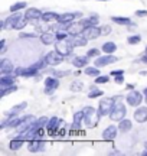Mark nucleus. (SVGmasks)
<instances>
[{"label":"nucleus","instance_id":"8fccbe9b","mask_svg":"<svg viewBox=\"0 0 147 156\" xmlns=\"http://www.w3.org/2000/svg\"><path fill=\"white\" fill-rule=\"evenodd\" d=\"M5 48H6V41H5V39H2V41H0V51L5 52Z\"/></svg>","mask_w":147,"mask_h":156},{"label":"nucleus","instance_id":"603ef678","mask_svg":"<svg viewBox=\"0 0 147 156\" xmlns=\"http://www.w3.org/2000/svg\"><path fill=\"white\" fill-rule=\"evenodd\" d=\"M140 61H141V62H144V64H147V55L144 54V55L141 57V59H140Z\"/></svg>","mask_w":147,"mask_h":156},{"label":"nucleus","instance_id":"f03ea898","mask_svg":"<svg viewBox=\"0 0 147 156\" xmlns=\"http://www.w3.org/2000/svg\"><path fill=\"white\" fill-rule=\"evenodd\" d=\"M125 113H127L125 106H124L121 101H115L114 106H112V110H111V113H110L108 116H110V119H111L112 121H121V120L125 117Z\"/></svg>","mask_w":147,"mask_h":156},{"label":"nucleus","instance_id":"f3484780","mask_svg":"<svg viewBox=\"0 0 147 156\" xmlns=\"http://www.w3.org/2000/svg\"><path fill=\"white\" fill-rule=\"evenodd\" d=\"M42 12L39 10V9H28L26 12H25V18L28 19V20H38V19H41L42 18Z\"/></svg>","mask_w":147,"mask_h":156},{"label":"nucleus","instance_id":"393cba45","mask_svg":"<svg viewBox=\"0 0 147 156\" xmlns=\"http://www.w3.org/2000/svg\"><path fill=\"white\" fill-rule=\"evenodd\" d=\"M79 22H81V25H82L84 28H88V26H97V25H98V16H97V15H92L91 18L84 19V20H79Z\"/></svg>","mask_w":147,"mask_h":156},{"label":"nucleus","instance_id":"3c124183","mask_svg":"<svg viewBox=\"0 0 147 156\" xmlns=\"http://www.w3.org/2000/svg\"><path fill=\"white\" fill-rule=\"evenodd\" d=\"M22 69H23V68H16V69H15V75H20V74H22Z\"/></svg>","mask_w":147,"mask_h":156},{"label":"nucleus","instance_id":"423d86ee","mask_svg":"<svg viewBox=\"0 0 147 156\" xmlns=\"http://www.w3.org/2000/svg\"><path fill=\"white\" fill-rule=\"evenodd\" d=\"M46 147V142L43 139H32L28 143V150L30 153H38V152H43Z\"/></svg>","mask_w":147,"mask_h":156},{"label":"nucleus","instance_id":"9b49d317","mask_svg":"<svg viewBox=\"0 0 147 156\" xmlns=\"http://www.w3.org/2000/svg\"><path fill=\"white\" fill-rule=\"evenodd\" d=\"M115 61H118L117 57H114V55H111V54H107V55H102V57H100V58L95 59V67L101 68V67H105V65L112 64V62H115Z\"/></svg>","mask_w":147,"mask_h":156},{"label":"nucleus","instance_id":"a18cd8bd","mask_svg":"<svg viewBox=\"0 0 147 156\" xmlns=\"http://www.w3.org/2000/svg\"><path fill=\"white\" fill-rule=\"evenodd\" d=\"M20 38H36V33H19Z\"/></svg>","mask_w":147,"mask_h":156},{"label":"nucleus","instance_id":"4468645a","mask_svg":"<svg viewBox=\"0 0 147 156\" xmlns=\"http://www.w3.org/2000/svg\"><path fill=\"white\" fill-rule=\"evenodd\" d=\"M118 127H115V126H108L104 131H102V139L104 140H114L115 139V136H117V133H118Z\"/></svg>","mask_w":147,"mask_h":156},{"label":"nucleus","instance_id":"4be33fe9","mask_svg":"<svg viewBox=\"0 0 147 156\" xmlns=\"http://www.w3.org/2000/svg\"><path fill=\"white\" fill-rule=\"evenodd\" d=\"M75 13H64V15H59L58 16V23H72L74 19H75Z\"/></svg>","mask_w":147,"mask_h":156},{"label":"nucleus","instance_id":"6e6d98bb","mask_svg":"<svg viewBox=\"0 0 147 156\" xmlns=\"http://www.w3.org/2000/svg\"><path fill=\"white\" fill-rule=\"evenodd\" d=\"M97 2H102V0H97ZM104 2H110V0H104Z\"/></svg>","mask_w":147,"mask_h":156},{"label":"nucleus","instance_id":"473e14b6","mask_svg":"<svg viewBox=\"0 0 147 156\" xmlns=\"http://www.w3.org/2000/svg\"><path fill=\"white\" fill-rule=\"evenodd\" d=\"M26 6H28V3H26V2H18V3H15V5H12V6H10V12H12V13L19 12V10L25 9Z\"/></svg>","mask_w":147,"mask_h":156},{"label":"nucleus","instance_id":"9d476101","mask_svg":"<svg viewBox=\"0 0 147 156\" xmlns=\"http://www.w3.org/2000/svg\"><path fill=\"white\" fill-rule=\"evenodd\" d=\"M59 87V81H58V78H55V77H46V80H45V93L46 94H54V91L56 90Z\"/></svg>","mask_w":147,"mask_h":156},{"label":"nucleus","instance_id":"cd10ccee","mask_svg":"<svg viewBox=\"0 0 147 156\" xmlns=\"http://www.w3.org/2000/svg\"><path fill=\"white\" fill-rule=\"evenodd\" d=\"M131 127H133V124H131V121H130L128 119H123V120L120 121V124H118V129H120L123 133L130 131V130H131Z\"/></svg>","mask_w":147,"mask_h":156},{"label":"nucleus","instance_id":"c9c22d12","mask_svg":"<svg viewBox=\"0 0 147 156\" xmlns=\"http://www.w3.org/2000/svg\"><path fill=\"white\" fill-rule=\"evenodd\" d=\"M26 23H28V19H26L25 16H22V18L19 19V22L15 25V28H13V29H16V31H20V29H23V28L26 26Z\"/></svg>","mask_w":147,"mask_h":156},{"label":"nucleus","instance_id":"72a5a7b5","mask_svg":"<svg viewBox=\"0 0 147 156\" xmlns=\"http://www.w3.org/2000/svg\"><path fill=\"white\" fill-rule=\"evenodd\" d=\"M102 94H104L102 90H100V88H97V87H91V91L88 93V97H89V98H97V97H101Z\"/></svg>","mask_w":147,"mask_h":156},{"label":"nucleus","instance_id":"6ab92c4d","mask_svg":"<svg viewBox=\"0 0 147 156\" xmlns=\"http://www.w3.org/2000/svg\"><path fill=\"white\" fill-rule=\"evenodd\" d=\"M22 123V119H19V117H16V116H10V119L9 120H6V121H3L2 123V129H5V127H18L19 124Z\"/></svg>","mask_w":147,"mask_h":156},{"label":"nucleus","instance_id":"dca6fc26","mask_svg":"<svg viewBox=\"0 0 147 156\" xmlns=\"http://www.w3.org/2000/svg\"><path fill=\"white\" fill-rule=\"evenodd\" d=\"M134 119L138 123H146L147 121V107H138L134 111Z\"/></svg>","mask_w":147,"mask_h":156},{"label":"nucleus","instance_id":"c03bdc74","mask_svg":"<svg viewBox=\"0 0 147 156\" xmlns=\"http://www.w3.org/2000/svg\"><path fill=\"white\" fill-rule=\"evenodd\" d=\"M98 54H100V51H98V49H95V48H92V49H89V51H88V54H87V55H88L89 58H92V57H97Z\"/></svg>","mask_w":147,"mask_h":156},{"label":"nucleus","instance_id":"39448f33","mask_svg":"<svg viewBox=\"0 0 147 156\" xmlns=\"http://www.w3.org/2000/svg\"><path fill=\"white\" fill-rule=\"evenodd\" d=\"M61 126H64V121L59 120L58 117L49 119V121H48V124H46V131H48V134L56 137V133H58V130H59Z\"/></svg>","mask_w":147,"mask_h":156},{"label":"nucleus","instance_id":"f257e3e1","mask_svg":"<svg viewBox=\"0 0 147 156\" xmlns=\"http://www.w3.org/2000/svg\"><path fill=\"white\" fill-rule=\"evenodd\" d=\"M82 110H84V116H85L84 117V123L87 124V127H91V129L95 127L98 124V121H100V117H101L100 113L94 107H89V106L84 107Z\"/></svg>","mask_w":147,"mask_h":156},{"label":"nucleus","instance_id":"6e6552de","mask_svg":"<svg viewBox=\"0 0 147 156\" xmlns=\"http://www.w3.org/2000/svg\"><path fill=\"white\" fill-rule=\"evenodd\" d=\"M45 61H46V64L48 65H51V67H55V65H59L62 61H64V57L55 49V51H51L49 54H46L45 55Z\"/></svg>","mask_w":147,"mask_h":156},{"label":"nucleus","instance_id":"a878e982","mask_svg":"<svg viewBox=\"0 0 147 156\" xmlns=\"http://www.w3.org/2000/svg\"><path fill=\"white\" fill-rule=\"evenodd\" d=\"M26 107H28V103H25V101H23V103H20V104H18V106H15V107H12V110H10V111H7L6 114H7L9 117H10V116H16V114H19L20 111H23Z\"/></svg>","mask_w":147,"mask_h":156},{"label":"nucleus","instance_id":"5fc2aeb1","mask_svg":"<svg viewBox=\"0 0 147 156\" xmlns=\"http://www.w3.org/2000/svg\"><path fill=\"white\" fill-rule=\"evenodd\" d=\"M143 94H144V95H146V97H147V87H146V88H144V90H143Z\"/></svg>","mask_w":147,"mask_h":156},{"label":"nucleus","instance_id":"412c9836","mask_svg":"<svg viewBox=\"0 0 147 156\" xmlns=\"http://www.w3.org/2000/svg\"><path fill=\"white\" fill-rule=\"evenodd\" d=\"M38 68L35 67V65H30V67H28V68H23L22 69V77H25V78H30V77H36L38 75Z\"/></svg>","mask_w":147,"mask_h":156},{"label":"nucleus","instance_id":"7c9ffc66","mask_svg":"<svg viewBox=\"0 0 147 156\" xmlns=\"http://www.w3.org/2000/svg\"><path fill=\"white\" fill-rule=\"evenodd\" d=\"M23 139H19V137H15V139H12L10 140V144H9V147H10V150H18V149H20L22 146H23Z\"/></svg>","mask_w":147,"mask_h":156},{"label":"nucleus","instance_id":"4c0bfd02","mask_svg":"<svg viewBox=\"0 0 147 156\" xmlns=\"http://www.w3.org/2000/svg\"><path fill=\"white\" fill-rule=\"evenodd\" d=\"M82 87H84V84H82L81 81H78V80H77V81H74V82L71 84V90H72V91H75V93H77V91H81V90H82Z\"/></svg>","mask_w":147,"mask_h":156},{"label":"nucleus","instance_id":"a211bd4d","mask_svg":"<svg viewBox=\"0 0 147 156\" xmlns=\"http://www.w3.org/2000/svg\"><path fill=\"white\" fill-rule=\"evenodd\" d=\"M84 31V26L81 25V22H72L71 26L68 28V35L71 36H75V35H81V32Z\"/></svg>","mask_w":147,"mask_h":156},{"label":"nucleus","instance_id":"a19ab883","mask_svg":"<svg viewBox=\"0 0 147 156\" xmlns=\"http://www.w3.org/2000/svg\"><path fill=\"white\" fill-rule=\"evenodd\" d=\"M110 33H111V26L105 25L101 28V35H110Z\"/></svg>","mask_w":147,"mask_h":156},{"label":"nucleus","instance_id":"2eb2a0df","mask_svg":"<svg viewBox=\"0 0 147 156\" xmlns=\"http://www.w3.org/2000/svg\"><path fill=\"white\" fill-rule=\"evenodd\" d=\"M22 18V15L20 13H18V12H15L12 16H9L3 23H2V28H15V25L19 22V19Z\"/></svg>","mask_w":147,"mask_h":156},{"label":"nucleus","instance_id":"09e8293b","mask_svg":"<svg viewBox=\"0 0 147 156\" xmlns=\"http://www.w3.org/2000/svg\"><path fill=\"white\" fill-rule=\"evenodd\" d=\"M135 16L144 18V16H147V10H137V12H135Z\"/></svg>","mask_w":147,"mask_h":156},{"label":"nucleus","instance_id":"2f4dec72","mask_svg":"<svg viewBox=\"0 0 147 156\" xmlns=\"http://www.w3.org/2000/svg\"><path fill=\"white\" fill-rule=\"evenodd\" d=\"M18 90V85H9V87H2V93H0V97H5V95H7V94H10V93H15Z\"/></svg>","mask_w":147,"mask_h":156},{"label":"nucleus","instance_id":"4d7b16f0","mask_svg":"<svg viewBox=\"0 0 147 156\" xmlns=\"http://www.w3.org/2000/svg\"><path fill=\"white\" fill-rule=\"evenodd\" d=\"M143 155H144V156H147V150H144V153H143Z\"/></svg>","mask_w":147,"mask_h":156},{"label":"nucleus","instance_id":"1a4fd4ad","mask_svg":"<svg viewBox=\"0 0 147 156\" xmlns=\"http://www.w3.org/2000/svg\"><path fill=\"white\" fill-rule=\"evenodd\" d=\"M82 35H84L87 39H89V41L97 39L98 36H101V28H97V26H88V28H84Z\"/></svg>","mask_w":147,"mask_h":156},{"label":"nucleus","instance_id":"b1692460","mask_svg":"<svg viewBox=\"0 0 147 156\" xmlns=\"http://www.w3.org/2000/svg\"><path fill=\"white\" fill-rule=\"evenodd\" d=\"M88 61H89V57H88V55H87V57H77V58H74L72 65L77 67V68L87 67V65H88Z\"/></svg>","mask_w":147,"mask_h":156},{"label":"nucleus","instance_id":"49530a36","mask_svg":"<svg viewBox=\"0 0 147 156\" xmlns=\"http://www.w3.org/2000/svg\"><path fill=\"white\" fill-rule=\"evenodd\" d=\"M111 75H112V77H117V75H124V71H123V69H114V71H111Z\"/></svg>","mask_w":147,"mask_h":156},{"label":"nucleus","instance_id":"f704fd0d","mask_svg":"<svg viewBox=\"0 0 147 156\" xmlns=\"http://www.w3.org/2000/svg\"><path fill=\"white\" fill-rule=\"evenodd\" d=\"M85 74L89 77H98L100 75V69L98 67H87L85 68Z\"/></svg>","mask_w":147,"mask_h":156},{"label":"nucleus","instance_id":"bb28decb","mask_svg":"<svg viewBox=\"0 0 147 156\" xmlns=\"http://www.w3.org/2000/svg\"><path fill=\"white\" fill-rule=\"evenodd\" d=\"M15 84V77L13 75H3L0 78V85L2 87H9V85H13Z\"/></svg>","mask_w":147,"mask_h":156},{"label":"nucleus","instance_id":"5701e85b","mask_svg":"<svg viewBox=\"0 0 147 156\" xmlns=\"http://www.w3.org/2000/svg\"><path fill=\"white\" fill-rule=\"evenodd\" d=\"M111 20L114 23H117V25H124V26H131L133 25L131 19L124 18V16H111Z\"/></svg>","mask_w":147,"mask_h":156},{"label":"nucleus","instance_id":"c756f323","mask_svg":"<svg viewBox=\"0 0 147 156\" xmlns=\"http://www.w3.org/2000/svg\"><path fill=\"white\" fill-rule=\"evenodd\" d=\"M117 51V45L114 42H105L102 44V52L105 54H114Z\"/></svg>","mask_w":147,"mask_h":156},{"label":"nucleus","instance_id":"aec40b11","mask_svg":"<svg viewBox=\"0 0 147 156\" xmlns=\"http://www.w3.org/2000/svg\"><path fill=\"white\" fill-rule=\"evenodd\" d=\"M41 41H42L43 45H52V44H55L56 36L54 33H51V32H45V33L41 35Z\"/></svg>","mask_w":147,"mask_h":156},{"label":"nucleus","instance_id":"37998d69","mask_svg":"<svg viewBox=\"0 0 147 156\" xmlns=\"http://www.w3.org/2000/svg\"><path fill=\"white\" fill-rule=\"evenodd\" d=\"M65 134H66V129L64 126H61L59 130H58V133H56V137H64Z\"/></svg>","mask_w":147,"mask_h":156},{"label":"nucleus","instance_id":"0eeeda50","mask_svg":"<svg viewBox=\"0 0 147 156\" xmlns=\"http://www.w3.org/2000/svg\"><path fill=\"white\" fill-rule=\"evenodd\" d=\"M127 104L131 106V107H138L141 103H143V94L135 91V90H131L128 94H127Z\"/></svg>","mask_w":147,"mask_h":156},{"label":"nucleus","instance_id":"7ed1b4c3","mask_svg":"<svg viewBox=\"0 0 147 156\" xmlns=\"http://www.w3.org/2000/svg\"><path fill=\"white\" fill-rule=\"evenodd\" d=\"M114 103H115L114 97H112V98H102V100L100 101V106H98V113H100V116L104 117V116L110 114L111 110H112Z\"/></svg>","mask_w":147,"mask_h":156},{"label":"nucleus","instance_id":"ea45409f","mask_svg":"<svg viewBox=\"0 0 147 156\" xmlns=\"http://www.w3.org/2000/svg\"><path fill=\"white\" fill-rule=\"evenodd\" d=\"M55 36H56V41H64V39H66L69 35H68V32H62V31H58V32L55 33Z\"/></svg>","mask_w":147,"mask_h":156},{"label":"nucleus","instance_id":"de8ad7c7","mask_svg":"<svg viewBox=\"0 0 147 156\" xmlns=\"http://www.w3.org/2000/svg\"><path fill=\"white\" fill-rule=\"evenodd\" d=\"M114 81H115V84H123L124 82V75H117L114 78Z\"/></svg>","mask_w":147,"mask_h":156},{"label":"nucleus","instance_id":"bf43d9fd","mask_svg":"<svg viewBox=\"0 0 147 156\" xmlns=\"http://www.w3.org/2000/svg\"><path fill=\"white\" fill-rule=\"evenodd\" d=\"M146 103H147V97H146Z\"/></svg>","mask_w":147,"mask_h":156},{"label":"nucleus","instance_id":"e433bc0d","mask_svg":"<svg viewBox=\"0 0 147 156\" xmlns=\"http://www.w3.org/2000/svg\"><path fill=\"white\" fill-rule=\"evenodd\" d=\"M140 41H141V36L140 35H133V36H130L127 39V42L130 45H137V44H140Z\"/></svg>","mask_w":147,"mask_h":156},{"label":"nucleus","instance_id":"ddd939ff","mask_svg":"<svg viewBox=\"0 0 147 156\" xmlns=\"http://www.w3.org/2000/svg\"><path fill=\"white\" fill-rule=\"evenodd\" d=\"M84 110H81V111H77L75 114H74V121H72V126H71V129L69 130H81V123L84 121Z\"/></svg>","mask_w":147,"mask_h":156},{"label":"nucleus","instance_id":"58836bf2","mask_svg":"<svg viewBox=\"0 0 147 156\" xmlns=\"http://www.w3.org/2000/svg\"><path fill=\"white\" fill-rule=\"evenodd\" d=\"M108 81H110V77L108 75H98L95 78V84H105Z\"/></svg>","mask_w":147,"mask_h":156},{"label":"nucleus","instance_id":"13d9d810","mask_svg":"<svg viewBox=\"0 0 147 156\" xmlns=\"http://www.w3.org/2000/svg\"><path fill=\"white\" fill-rule=\"evenodd\" d=\"M144 54H146V55H147V46H146V51H144Z\"/></svg>","mask_w":147,"mask_h":156},{"label":"nucleus","instance_id":"20e7f679","mask_svg":"<svg viewBox=\"0 0 147 156\" xmlns=\"http://www.w3.org/2000/svg\"><path fill=\"white\" fill-rule=\"evenodd\" d=\"M74 48H75V46H74L71 42H68L66 39H64V41H58V42L55 44V49H56V51H58L62 57L71 55Z\"/></svg>","mask_w":147,"mask_h":156},{"label":"nucleus","instance_id":"c85d7f7f","mask_svg":"<svg viewBox=\"0 0 147 156\" xmlns=\"http://www.w3.org/2000/svg\"><path fill=\"white\" fill-rule=\"evenodd\" d=\"M58 16H59V15H56L55 12H46V13H43V15H42V18H41V19H42V22H45V23H46V22H54V20H58Z\"/></svg>","mask_w":147,"mask_h":156},{"label":"nucleus","instance_id":"864d4df0","mask_svg":"<svg viewBox=\"0 0 147 156\" xmlns=\"http://www.w3.org/2000/svg\"><path fill=\"white\" fill-rule=\"evenodd\" d=\"M133 88H134L133 84H128V85H127V90H133Z\"/></svg>","mask_w":147,"mask_h":156},{"label":"nucleus","instance_id":"79ce46f5","mask_svg":"<svg viewBox=\"0 0 147 156\" xmlns=\"http://www.w3.org/2000/svg\"><path fill=\"white\" fill-rule=\"evenodd\" d=\"M68 74H69V71H54V75L58 77V78L65 77V75H68Z\"/></svg>","mask_w":147,"mask_h":156},{"label":"nucleus","instance_id":"052dcab7","mask_svg":"<svg viewBox=\"0 0 147 156\" xmlns=\"http://www.w3.org/2000/svg\"><path fill=\"white\" fill-rule=\"evenodd\" d=\"M146 147H147V143H146Z\"/></svg>","mask_w":147,"mask_h":156},{"label":"nucleus","instance_id":"f8f14e48","mask_svg":"<svg viewBox=\"0 0 147 156\" xmlns=\"http://www.w3.org/2000/svg\"><path fill=\"white\" fill-rule=\"evenodd\" d=\"M13 71H15V67H13L12 61H9V59H6V58L0 61V72H2L3 75L12 74Z\"/></svg>","mask_w":147,"mask_h":156}]
</instances>
